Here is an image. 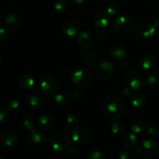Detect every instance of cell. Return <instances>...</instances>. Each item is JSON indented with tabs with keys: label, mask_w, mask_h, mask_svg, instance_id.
Instances as JSON below:
<instances>
[{
	"label": "cell",
	"mask_w": 159,
	"mask_h": 159,
	"mask_svg": "<svg viewBox=\"0 0 159 159\" xmlns=\"http://www.w3.org/2000/svg\"><path fill=\"white\" fill-rule=\"evenodd\" d=\"M102 112L107 118L116 120L124 114V104L120 98L116 96H109L102 103Z\"/></svg>",
	"instance_id": "obj_1"
},
{
	"label": "cell",
	"mask_w": 159,
	"mask_h": 159,
	"mask_svg": "<svg viewBox=\"0 0 159 159\" xmlns=\"http://www.w3.org/2000/svg\"><path fill=\"white\" fill-rule=\"evenodd\" d=\"M69 79L74 85L80 88H85L91 83L93 74L85 67H76L70 71Z\"/></svg>",
	"instance_id": "obj_2"
},
{
	"label": "cell",
	"mask_w": 159,
	"mask_h": 159,
	"mask_svg": "<svg viewBox=\"0 0 159 159\" xmlns=\"http://www.w3.org/2000/svg\"><path fill=\"white\" fill-rule=\"evenodd\" d=\"M159 152L158 144L153 140H144L137 148V152L140 157L150 158L155 156Z\"/></svg>",
	"instance_id": "obj_3"
},
{
	"label": "cell",
	"mask_w": 159,
	"mask_h": 159,
	"mask_svg": "<svg viewBox=\"0 0 159 159\" xmlns=\"http://www.w3.org/2000/svg\"><path fill=\"white\" fill-rule=\"evenodd\" d=\"M45 143V135L40 128H33L27 136V144L33 150H39Z\"/></svg>",
	"instance_id": "obj_4"
},
{
	"label": "cell",
	"mask_w": 159,
	"mask_h": 159,
	"mask_svg": "<svg viewBox=\"0 0 159 159\" xmlns=\"http://www.w3.org/2000/svg\"><path fill=\"white\" fill-rule=\"evenodd\" d=\"M39 84L41 89L48 96H53L57 92V82L50 75H42L39 79Z\"/></svg>",
	"instance_id": "obj_5"
},
{
	"label": "cell",
	"mask_w": 159,
	"mask_h": 159,
	"mask_svg": "<svg viewBox=\"0 0 159 159\" xmlns=\"http://www.w3.org/2000/svg\"><path fill=\"white\" fill-rule=\"evenodd\" d=\"M125 82L131 89L134 90H141L146 85L144 77L135 71H130L126 75Z\"/></svg>",
	"instance_id": "obj_6"
},
{
	"label": "cell",
	"mask_w": 159,
	"mask_h": 159,
	"mask_svg": "<svg viewBox=\"0 0 159 159\" xmlns=\"http://www.w3.org/2000/svg\"><path fill=\"white\" fill-rule=\"evenodd\" d=\"M51 145L56 152H64L71 146V140L65 134H56L51 138Z\"/></svg>",
	"instance_id": "obj_7"
},
{
	"label": "cell",
	"mask_w": 159,
	"mask_h": 159,
	"mask_svg": "<svg viewBox=\"0 0 159 159\" xmlns=\"http://www.w3.org/2000/svg\"><path fill=\"white\" fill-rule=\"evenodd\" d=\"M133 26L131 17L127 15L120 16L114 23V30L117 34H124L128 33Z\"/></svg>",
	"instance_id": "obj_8"
},
{
	"label": "cell",
	"mask_w": 159,
	"mask_h": 159,
	"mask_svg": "<svg viewBox=\"0 0 159 159\" xmlns=\"http://www.w3.org/2000/svg\"><path fill=\"white\" fill-rule=\"evenodd\" d=\"M114 67L111 62L108 61H103L100 62L96 67V75L101 80H108L113 74Z\"/></svg>",
	"instance_id": "obj_9"
},
{
	"label": "cell",
	"mask_w": 159,
	"mask_h": 159,
	"mask_svg": "<svg viewBox=\"0 0 159 159\" xmlns=\"http://www.w3.org/2000/svg\"><path fill=\"white\" fill-rule=\"evenodd\" d=\"M80 24L79 22L73 19L66 20L61 25V30L65 35L74 37L80 31Z\"/></svg>",
	"instance_id": "obj_10"
},
{
	"label": "cell",
	"mask_w": 159,
	"mask_h": 159,
	"mask_svg": "<svg viewBox=\"0 0 159 159\" xmlns=\"http://www.w3.org/2000/svg\"><path fill=\"white\" fill-rule=\"evenodd\" d=\"M23 19L21 15L17 13H10L6 16L4 20V26L10 30H16L22 26Z\"/></svg>",
	"instance_id": "obj_11"
},
{
	"label": "cell",
	"mask_w": 159,
	"mask_h": 159,
	"mask_svg": "<svg viewBox=\"0 0 159 159\" xmlns=\"http://www.w3.org/2000/svg\"><path fill=\"white\" fill-rule=\"evenodd\" d=\"M156 31V28L153 24L149 23H140L136 26V33L138 37L144 39H149L153 37Z\"/></svg>",
	"instance_id": "obj_12"
},
{
	"label": "cell",
	"mask_w": 159,
	"mask_h": 159,
	"mask_svg": "<svg viewBox=\"0 0 159 159\" xmlns=\"http://www.w3.org/2000/svg\"><path fill=\"white\" fill-rule=\"evenodd\" d=\"M110 23V16L107 12H99L94 16L93 19V24L99 30H104Z\"/></svg>",
	"instance_id": "obj_13"
},
{
	"label": "cell",
	"mask_w": 159,
	"mask_h": 159,
	"mask_svg": "<svg viewBox=\"0 0 159 159\" xmlns=\"http://www.w3.org/2000/svg\"><path fill=\"white\" fill-rule=\"evenodd\" d=\"M90 138H91V134L84 127L75 129L71 133V139L78 144H85L89 141Z\"/></svg>",
	"instance_id": "obj_14"
},
{
	"label": "cell",
	"mask_w": 159,
	"mask_h": 159,
	"mask_svg": "<svg viewBox=\"0 0 159 159\" xmlns=\"http://www.w3.org/2000/svg\"><path fill=\"white\" fill-rule=\"evenodd\" d=\"M157 63V57L152 53L143 54L139 60V65L143 69L149 70L154 68Z\"/></svg>",
	"instance_id": "obj_15"
},
{
	"label": "cell",
	"mask_w": 159,
	"mask_h": 159,
	"mask_svg": "<svg viewBox=\"0 0 159 159\" xmlns=\"http://www.w3.org/2000/svg\"><path fill=\"white\" fill-rule=\"evenodd\" d=\"M1 143L6 148H13L17 144V136L15 133L9 130L4 131L0 137Z\"/></svg>",
	"instance_id": "obj_16"
},
{
	"label": "cell",
	"mask_w": 159,
	"mask_h": 159,
	"mask_svg": "<svg viewBox=\"0 0 159 159\" xmlns=\"http://www.w3.org/2000/svg\"><path fill=\"white\" fill-rule=\"evenodd\" d=\"M35 84V79L30 74L25 73L23 74L18 79V85L23 89H30Z\"/></svg>",
	"instance_id": "obj_17"
},
{
	"label": "cell",
	"mask_w": 159,
	"mask_h": 159,
	"mask_svg": "<svg viewBox=\"0 0 159 159\" xmlns=\"http://www.w3.org/2000/svg\"><path fill=\"white\" fill-rule=\"evenodd\" d=\"M26 103H27L28 107H30L31 109L39 110L44 105V99L43 98V96L39 94L32 95L27 98Z\"/></svg>",
	"instance_id": "obj_18"
},
{
	"label": "cell",
	"mask_w": 159,
	"mask_h": 159,
	"mask_svg": "<svg viewBox=\"0 0 159 159\" xmlns=\"http://www.w3.org/2000/svg\"><path fill=\"white\" fill-rule=\"evenodd\" d=\"M55 123V119L54 116L51 114H42L37 119V124L40 128L43 129H49L54 126Z\"/></svg>",
	"instance_id": "obj_19"
},
{
	"label": "cell",
	"mask_w": 159,
	"mask_h": 159,
	"mask_svg": "<svg viewBox=\"0 0 159 159\" xmlns=\"http://www.w3.org/2000/svg\"><path fill=\"white\" fill-rule=\"evenodd\" d=\"M110 54L115 60L122 61L127 57V52L124 47L121 45H114L110 49Z\"/></svg>",
	"instance_id": "obj_20"
},
{
	"label": "cell",
	"mask_w": 159,
	"mask_h": 159,
	"mask_svg": "<svg viewBox=\"0 0 159 159\" xmlns=\"http://www.w3.org/2000/svg\"><path fill=\"white\" fill-rule=\"evenodd\" d=\"M123 144L127 148L133 149L136 147L137 145V141L138 138L135 135L134 133H130V132H127L123 135L122 138Z\"/></svg>",
	"instance_id": "obj_21"
},
{
	"label": "cell",
	"mask_w": 159,
	"mask_h": 159,
	"mask_svg": "<svg viewBox=\"0 0 159 159\" xmlns=\"http://www.w3.org/2000/svg\"><path fill=\"white\" fill-rule=\"evenodd\" d=\"M77 41L81 48H89L90 45L92 44L93 40H92L91 35L88 32H86V31H82V32L79 34Z\"/></svg>",
	"instance_id": "obj_22"
},
{
	"label": "cell",
	"mask_w": 159,
	"mask_h": 159,
	"mask_svg": "<svg viewBox=\"0 0 159 159\" xmlns=\"http://www.w3.org/2000/svg\"><path fill=\"white\" fill-rule=\"evenodd\" d=\"M132 105L136 108H141L146 103V97L141 92H136L130 97Z\"/></svg>",
	"instance_id": "obj_23"
},
{
	"label": "cell",
	"mask_w": 159,
	"mask_h": 159,
	"mask_svg": "<svg viewBox=\"0 0 159 159\" xmlns=\"http://www.w3.org/2000/svg\"><path fill=\"white\" fill-rule=\"evenodd\" d=\"M130 130L135 134H140L146 129V124L142 120H136L130 124Z\"/></svg>",
	"instance_id": "obj_24"
},
{
	"label": "cell",
	"mask_w": 159,
	"mask_h": 159,
	"mask_svg": "<svg viewBox=\"0 0 159 159\" xmlns=\"http://www.w3.org/2000/svg\"><path fill=\"white\" fill-rule=\"evenodd\" d=\"M83 60L89 66H94L99 61V55L94 52H85L83 54Z\"/></svg>",
	"instance_id": "obj_25"
},
{
	"label": "cell",
	"mask_w": 159,
	"mask_h": 159,
	"mask_svg": "<svg viewBox=\"0 0 159 159\" xmlns=\"http://www.w3.org/2000/svg\"><path fill=\"white\" fill-rule=\"evenodd\" d=\"M124 130H125V126L121 121L116 120L114 122L112 123L111 131L115 136H120L124 134Z\"/></svg>",
	"instance_id": "obj_26"
},
{
	"label": "cell",
	"mask_w": 159,
	"mask_h": 159,
	"mask_svg": "<svg viewBox=\"0 0 159 159\" xmlns=\"http://www.w3.org/2000/svg\"><path fill=\"white\" fill-rule=\"evenodd\" d=\"M54 102L56 104L59 106H66L70 102V96L66 93H58L55 95L54 98Z\"/></svg>",
	"instance_id": "obj_27"
},
{
	"label": "cell",
	"mask_w": 159,
	"mask_h": 159,
	"mask_svg": "<svg viewBox=\"0 0 159 159\" xmlns=\"http://www.w3.org/2000/svg\"><path fill=\"white\" fill-rule=\"evenodd\" d=\"M80 123V119L76 114H71L67 118L66 125L68 130H73L76 129Z\"/></svg>",
	"instance_id": "obj_28"
},
{
	"label": "cell",
	"mask_w": 159,
	"mask_h": 159,
	"mask_svg": "<svg viewBox=\"0 0 159 159\" xmlns=\"http://www.w3.org/2000/svg\"><path fill=\"white\" fill-rule=\"evenodd\" d=\"M20 124L24 130H31L34 128V120L30 116L26 115V116H23L22 117L21 120H20Z\"/></svg>",
	"instance_id": "obj_29"
},
{
	"label": "cell",
	"mask_w": 159,
	"mask_h": 159,
	"mask_svg": "<svg viewBox=\"0 0 159 159\" xmlns=\"http://www.w3.org/2000/svg\"><path fill=\"white\" fill-rule=\"evenodd\" d=\"M106 12L110 16H116L120 12V7L118 3L115 2H110L106 7Z\"/></svg>",
	"instance_id": "obj_30"
},
{
	"label": "cell",
	"mask_w": 159,
	"mask_h": 159,
	"mask_svg": "<svg viewBox=\"0 0 159 159\" xmlns=\"http://www.w3.org/2000/svg\"><path fill=\"white\" fill-rule=\"evenodd\" d=\"M147 82L150 86H157L159 85V71H154L149 73Z\"/></svg>",
	"instance_id": "obj_31"
},
{
	"label": "cell",
	"mask_w": 159,
	"mask_h": 159,
	"mask_svg": "<svg viewBox=\"0 0 159 159\" xmlns=\"http://www.w3.org/2000/svg\"><path fill=\"white\" fill-rule=\"evenodd\" d=\"M54 9L58 12H63L68 8V1L67 0H57L54 3Z\"/></svg>",
	"instance_id": "obj_32"
},
{
	"label": "cell",
	"mask_w": 159,
	"mask_h": 159,
	"mask_svg": "<svg viewBox=\"0 0 159 159\" xmlns=\"http://www.w3.org/2000/svg\"><path fill=\"white\" fill-rule=\"evenodd\" d=\"M9 109L6 106L2 105L0 107V122L2 124L6 122L9 116Z\"/></svg>",
	"instance_id": "obj_33"
},
{
	"label": "cell",
	"mask_w": 159,
	"mask_h": 159,
	"mask_svg": "<svg viewBox=\"0 0 159 159\" xmlns=\"http://www.w3.org/2000/svg\"><path fill=\"white\" fill-rule=\"evenodd\" d=\"M6 107L10 110H16L20 107V101L16 98H10L7 101Z\"/></svg>",
	"instance_id": "obj_34"
},
{
	"label": "cell",
	"mask_w": 159,
	"mask_h": 159,
	"mask_svg": "<svg viewBox=\"0 0 159 159\" xmlns=\"http://www.w3.org/2000/svg\"><path fill=\"white\" fill-rule=\"evenodd\" d=\"M159 134V130L158 128V127L155 125H150L147 128V134L148 135L149 137L152 138H155L158 137Z\"/></svg>",
	"instance_id": "obj_35"
},
{
	"label": "cell",
	"mask_w": 159,
	"mask_h": 159,
	"mask_svg": "<svg viewBox=\"0 0 159 159\" xmlns=\"http://www.w3.org/2000/svg\"><path fill=\"white\" fill-rule=\"evenodd\" d=\"M87 158L89 159H104L106 158V155H104L103 152L100 151H94V152H90Z\"/></svg>",
	"instance_id": "obj_36"
},
{
	"label": "cell",
	"mask_w": 159,
	"mask_h": 159,
	"mask_svg": "<svg viewBox=\"0 0 159 159\" xmlns=\"http://www.w3.org/2000/svg\"><path fill=\"white\" fill-rule=\"evenodd\" d=\"M71 96H72L73 99L76 100H80L82 98V93L77 89H71Z\"/></svg>",
	"instance_id": "obj_37"
},
{
	"label": "cell",
	"mask_w": 159,
	"mask_h": 159,
	"mask_svg": "<svg viewBox=\"0 0 159 159\" xmlns=\"http://www.w3.org/2000/svg\"><path fill=\"white\" fill-rule=\"evenodd\" d=\"M96 38L98 41L102 42L107 38V34L103 31V30H99L96 33Z\"/></svg>",
	"instance_id": "obj_38"
},
{
	"label": "cell",
	"mask_w": 159,
	"mask_h": 159,
	"mask_svg": "<svg viewBox=\"0 0 159 159\" xmlns=\"http://www.w3.org/2000/svg\"><path fill=\"white\" fill-rule=\"evenodd\" d=\"M129 157H130V154H129L128 151L124 150V149L121 150L117 154V158L120 159H127L129 158Z\"/></svg>",
	"instance_id": "obj_39"
},
{
	"label": "cell",
	"mask_w": 159,
	"mask_h": 159,
	"mask_svg": "<svg viewBox=\"0 0 159 159\" xmlns=\"http://www.w3.org/2000/svg\"><path fill=\"white\" fill-rule=\"evenodd\" d=\"M7 37H8L7 32H6V30L4 29V28L2 27L1 30H0V38H1L2 41H4V40L7 38Z\"/></svg>",
	"instance_id": "obj_40"
},
{
	"label": "cell",
	"mask_w": 159,
	"mask_h": 159,
	"mask_svg": "<svg viewBox=\"0 0 159 159\" xmlns=\"http://www.w3.org/2000/svg\"><path fill=\"white\" fill-rule=\"evenodd\" d=\"M130 89L129 88H124V89L122 90V95L124 96H125L126 98L130 97Z\"/></svg>",
	"instance_id": "obj_41"
},
{
	"label": "cell",
	"mask_w": 159,
	"mask_h": 159,
	"mask_svg": "<svg viewBox=\"0 0 159 159\" xmlns=\"http://www.w3.org/2000/svg\"><path fill=\"white\" fill-rule=\"evenodd\" d=\"M74 5H82L87 2V0H69Z\"/></svg>",
	"instance_id": "obj_42"
},
{
	"label": "cell",
	"mask_w": 159,
	"mask_h": 159,
	"mask_svg": "<svg viewBox=\"0 0 159 159\" xmlns=\"http://www.w3.org/2000/svg\"><path fill=\"white\" fill-rule=\"evenodd\" d=\"M153 25L156 29H159V17H157V18L154 20Z\"/></svg>",
	"instance_id": "obj_43"
}]
</instances>
